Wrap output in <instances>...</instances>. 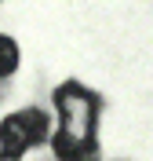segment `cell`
Wrapping results in <instances>:
<instances>
[{"label": "cell", "instance_id": "6da1fadb", "mask_svg": "<svg viewBox=\"0 0 153 161\" xmlns=\"http://www.w3.org/2000/svg\"><path fill=\"white\" fill-rule=\"evenodd\" d=\"M55 110L59 128L51 136V150L59 161H99L95 125H99V99L77 80H66L55 88Z\"/></svg>", "mask_w": 153, "mask_h": 161}, {"label": "cell", "instance_id": "7a4b0ae2", "mask_svg": "<svg viewBox=\"0 0 153 161\" xmlns=\"http://www.w3.org/2000/svg\"><path fill=\"white\" fill-rule=\"evenodd\" d=\"M48 114L37 106L15 110L0 121V161H18L22 154H29L37 143L48 139Z\"/></svg>", "mask_w": 153, "mask_h": 161}, {"label": "cell", "instance_id": "3957f363", "mask_svg": "<svg viewBox=\"0 0 153 161\" xmlns=\"http://www.w3.org/2000/svg\"><path fill=\"white\" fill-rule=\"evenodd\" d=\"M15 66H18V44L8 33H0V77H11Z\"/></svg>", "mask_w": 153, "mask_h": 161}]
</instances>
